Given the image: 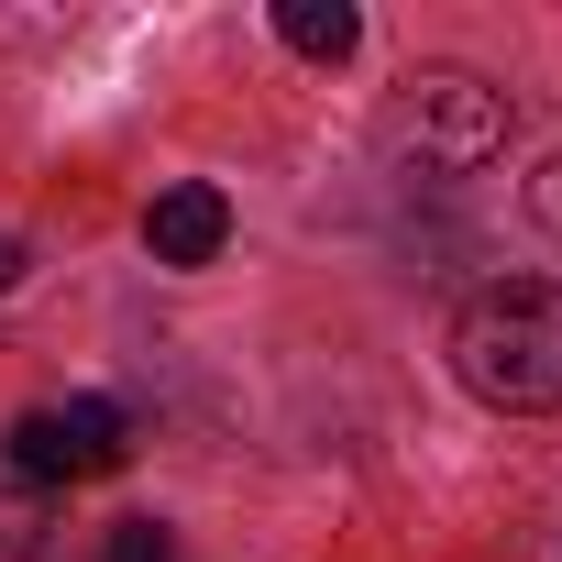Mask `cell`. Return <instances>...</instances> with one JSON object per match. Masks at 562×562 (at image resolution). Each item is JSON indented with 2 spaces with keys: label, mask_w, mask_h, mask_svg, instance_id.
<instances>
[{
  "label": "cell",
  "mask_w": 562,
  "mask_h": 562,
  "mask_svg": "<svg viewBox=\"0 0 562 562\" xmlns=\"http://www.w3.org/2000/svg\"><path fill=\"white\" fill-rule=\"evenodd\" d=\"M452 375L507 408V419H551L562 408V288L551 276H496L452 321Z\"/></svg>",
  "instance_id": "cell-1"
},
{
  "label": "cell",
  "mask_w": 562,
  "mask_h": 562,
  "mask_svg": "<svg viewBox=\"0 0 562 562\" xmlns=\"http://www.w3.org/2000/svg\"><path fill=\"white\" fill-rule=\"evenodd\" d=\"M12 276H23V243H12V232H0V288H12Z\"/></svg>",
  "instance_id": "cell-8"
},
{
  "label": "cell",
  "mask_w": 562,
  "mask_h": 562,
  "mask_svg": "<svg viewBox=\"0 0 562 562\" xmlns=\"http://www.w3.org/2000/svg\"><path fill=\"white\" fill-rule=\"evenodd\" d=\"M111 463H122V408L111 397H67V408L12 419V474H34V485H78V474H111Z\"/></svg>",
  "instance_id": "cell-3"
},
{
  "label": "cell",
  "mask_w": 562,
  "mask_h": 562,
  "mask_svg": "<svg viewBox=\"0 0 562 562\" xmlns=\"http://www.w3.org/2000/svg\"><path fill=\"white\" fill-rule=\"evenodd\" d=\"M529 221H540V232H551V243H562V155H551V166H540V177H529Z\"/></svg>",
  "instance_id": "cell-7"
},
{
  "label": "cell",
  "mask_w": 562,
  "mask_h": 562,
  "mask_svg": "<svg viewBox=\"0 0 562 562\" xmlns=\"http://www.w3.org/2000/svg\"><path fill=\"white\" fill-rule=\"evenodd\" d=\"M276 34H288L310 67H342L364 45V12H353V0H276Z\"/></svg>",
  "instance_id": "cell-5"
},
{
  "label": "cell",
  "mask_w": 562,
  "mask_h": 562,
  "mask_svg": "<svg viewBox=\"0 0 562 562\" xmlns=\"http://www.w3.org/2000/svg\"><path fill=\"white\" fill-rule=\"evenodd\" d=\"M144 243H155V265H210L232 243V199L221 188H166L144 210Z\"/></svg>",
  "instance_id": "cell-4"
},
{
  "label": "cell",
  "mask_w": 562,
  "mask_h": 562,
  "mask_svg": "<svg viewBox=\"0 0 562 562\" xmlns=\"http://www.w3.org/2000/svg\"><path fill=\"white\" fill-rule=\"evenodd\" d=\"M507 133H518V111L474 67H419L386 111V155H408L419 177H485L507 155Z\"/></svg>",
  "instance_id": "cell-2"
},
{
  "label": "cell",
  "mask_w": 562,
  "mask_h": 562,
  "mask_svg": "<svg viewBox=\"0 0 562 562\" xmlns=\"http://www.w3.org/2000/svg\"><path fill=\"white\" fill-rule=\"evenodd\" d=\"M111 562H177V551H166L155 518H122V529H111Z\"/></svg>",
  "instance_id": "cell-6"
}]
</instances>
